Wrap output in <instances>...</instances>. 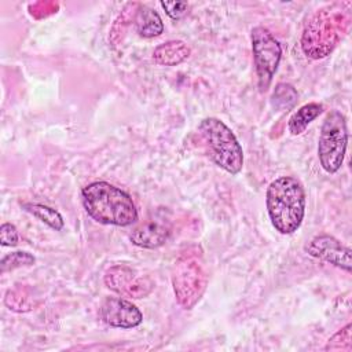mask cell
Instances as JSON below:
<instances>
[{"instance_id":"obj_1","label":"cell","mask_w":352,"mask_h":352,"mask_svg":"<svg viewBox=\"0 0 352 352\" xmlns=\"http://www.w3.org/2000/svg\"><path fill=\"white\" fill-rule=\"evenodd\" d=\"M351 21V3H331L315 11L301 36L304 54L312 59L327 56L346 34Z\"/></svg>"},{"instance_id":"obj_2","label":"cell","mask_w":352,"mask_h":352,"mask_svg":"<svg viewBox=\"0 0 352 352\" xmlns=\"http://www.w3.org/2000/svg\"><path fill=\"white\" fill-rule=\"evenodd\" d=\"M81 199L88 216L100 224L126 227L138 220L132 198L107 182H94L85 186Z\"/></svg>"},{"instance_id":"obj_3","label":"cell","mask_w":352,"mask_h":352,"mask_svg":"<svg viewBox=\"0 0 352 352\" xmlns=\"http://www.w3.org/2000/svg\"><path fill=\"white\" fill-rule=\"evenodd\" d=\"M265 205L274 228L289 235L297 231L305 214V190L293 176H280L270 183Z\"/></svg>"},{"instance_id":"obj_4","label":"cell","mask_w":352,"mask_h":352,"mask_svg":"<svg viewBox=\"0 0 352 352\" xmlns=\"http://www.w3.org/2000/svg\"><path fill=\"white\" fill-rule=\"evenodd\" d=\"M198 129L212 161L231 175L239 173L243 166V151L234 132L214 117L204 118Z\"/></svg>"},{"instance_id":"obj_5","label":"cell","mask_w":352,"mask_h":352,"mask_svg":"<svg viewBox=\"0 0 352 352\" xmlns=\"http://www.w3.org/2000/svg\"><path fill=\"white\" fill-rule=\"evenodd\" d=\"M348 142V129L345 117L337 111H330L320 128L319 143H318V157L322 168L327 173H336L345 157Z\"/></svg>"},{"instance_id":"obj_6","label":"cell","mask_w":352,"mask_h":352,"mask_svg":"<svg viewBox=\"0 0 352 352\" xmlns=\"http://www.w3.org/2000/svg\"><path fill=\"white\" fill-rule=\"evenodd\" d=\"M250 38L258 88L261 92H265L278 70L282 47L274 34L263 26L253 28Z\"/></svg>"},{"instance_id":"obj_7","label":"cell","mask_w":352,"mask_h":352,"mask_svg":"<svg viewBox=\"0 0 352 352\" xmlns=\"http://www.w3.org/2000/svg\"><path fill=\"white\" fill-rule=\"evenodd\" d=\"M173 289L179 302L190 308L199 300L205 289V275L195 258H187L179 263L173 275Z\"/></svg>"},{"instance_id":"obj_8","label":"cell","mask_w":352,"mask_h":352,"mask_svg":"<svg viewBox=\"0 0 352 352\" xmlns=\"http://www.w3.org/2000/svg\"><path fill=\"white\" fill-rule=\"evenodd\" d=\"M305 250L309 256L315 258L323 260L346 272H351V249L348 246H344L338 239L331 235H316L308 242Z\"/></svg>"},{"instance_id":"obj_9","label":"cell","mask_w":352,"mask_h":352,"mask_svg":"<svg viewBox=\"0 0 352 352\" xmlns=\"http://www.w3.org/2000/svg\"><path fill=\"white\" fill-rule=\"evenodd\" d=\"M99 315L109 326L121 329L136 327L143 320V315L139 308L121 297L104 298L99 308Z\"/></svg>"},{"instance_id":"obj_10","label":"cell","mask_w":352,"mask_h":352,"mask_svg":"<svg viewBox=\"0 0 352 352\" xmlns=\"http://www.w3.org/2000/svg\"><path fill=\"white\" fill-rule=\"evenodd\" d=\"M104 282L109 289L133 298H142L153 289V283L148 278H139L131 268L124 265L110 268L106 272Z\"/></svg>"},{"instance_id":"obj_11","label":"cell","mask_w":352,"mask_h":352,"mask_svg":"<svg viewBox=\"0 0 352 352\" xmlns=\"http://www.w3.org/2000/svg\"><path fill=\"white\" fill-rule=\"evenodd\" d=\"M169 234H170V227L168 220L165 217H155V219H148L147 221L136 227L131 232L129 238L135 245L140 248L153 249L165 243Z\"/></svg>"},{"instance_id":"obj_12","label":"cell","mask_w":352,"mask_h":352,"mask_svg":"<svg viewBox=\"0 0 352 352\" xmlns=\"http://www.w3.org/2000/svg\"><path fill=\"white\" fill-rule=\"evenodd\" d=\"M191 54L190 47L180 40H170L155 47L153 59L162 66H176L184 62Z\"/></svg>"},{"instance_id":"obj_13","label":"cell","mask_w":352,"mask_h":352,"mask_svg":"<svg viewBox=\"0 0 352 352\" xmlns=\"http://www.w3.org/2000/svg\"><path fill=\"white\" fill-rule=\"evenodd\" d=\"M135 29L140 37L151 38L164 32V23L158 12L147 6H139L135 12Z\"/></svg>"},{"instance_id":"obj_14","label":"cell","mask_w":352,"mask_h":352,"mask_svg":"<svg viewBox=\"0 0 352 352\" xmlns=\"http://www.w3.org/2000/svg\"><path fill=\"white\" fill-rule=\"evenodd\" d=\"M322 110H323V106L316 102H311L301 106L289 118V124H287L289 132L292 135H301L307 129V126L322 113Z\"/></svg>"},{"instance_id":"obj_15","label":"cell","mask_w":352,"mask_h":352,"mask_svg":"<svg viewBox=\"0 0 352 352\" xmlns=\"http://www.w3.org/2000/svg\"><path fill=\"white\" fill-rule=\"evenodd\" d=\"M23 209L56 231L63 228V219L60 213L54 208H50L43 204H23Z\"/></svg>"},{"instance_id":"obj_16","label":"cell","mask_w":352,"mask_h":352,"mask_svg":"<svg viewBox=\"0 0 352 352\" xmlns=\"http://www.w3.org/2000/svg\"><path fill=\"white\" fill-rule=\"evenodd\" d=\"M298 99V94L294 89L293 85L286 84V82H279L271 96V104L275 110L283 111L292 109Z\"/></svg>"},{"instance_id":"obj_17","label":"cell","mask_w":352,"mask_h":352,"mask_svg":"<svg viewBox=\"0 0 352 352\" xmlns=\"http://www.w3.org/2000/svg\"><path fill=\"white\" fill-rule=\"evenodd\" d=\"M32 264H34V257L30 253L14 252L1 258L0 271H1V274H4L7 271H11V270H15L19 267H25V265H32Z\"/></svg>"},{"instance_id":"obj_18","label":"cell","mask_w":352,"mask_h":352,"mask_svg":"<svg viewBox=\"0 0 352 352\" xmlns=\"http://www.w3.org/2000/svg\"><path fill=\"white\" fill-rule=\"evenodd\" d=\"M351 323H348L345 327H342L340 331H337L327 342L324 349H346L351 351Z\"/></svg>"},{"instance_id":"obj_19","label":"cell","mask_w":352,"mask_h":352,"mask_svg":"<svg viewBox=\"0 0 352 352\" xmlns=\"http://www.w3.org/2000/svg\"><path fill=\"white\" fill-rule=\"evenodd\" d=\"M161 7L172 19H182L188 10V4L184 1H161Z\"/></svg>"},{"instance_id":"obj_20","label":"cell","mask_w":352,"mask_h":352,"mask_svg":"<svg viewBox=\"0 0 352 352\" xmlns=\"http://www.w3.org/2000/svg\"><path fill=\"white\" fill-rule=\"evenodd\" d=\"M16 227L11 223H4L0 227V242L3 246H15L18 243Z\"/></svg>"}]
</instances>
